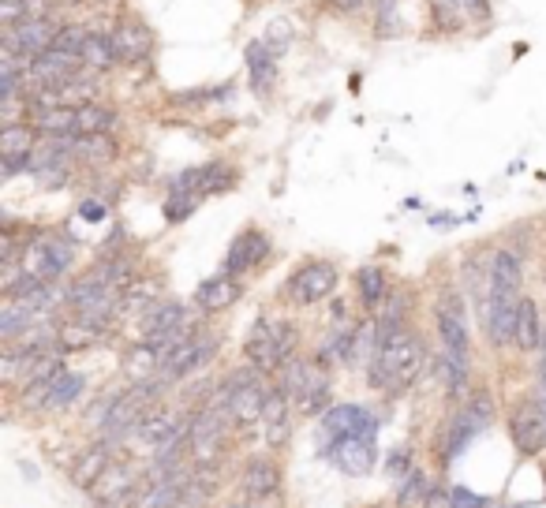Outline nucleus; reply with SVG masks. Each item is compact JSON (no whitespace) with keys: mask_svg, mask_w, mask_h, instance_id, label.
<instances>
[{"mask_svg":"<svg viewBox=\"0 0 546 508\" xmlns=\"http://www.w3.org/2000/svg\"><path fill=\"white\" fill-rule=\"evenodd\" d=\"M423 367H427V344H423V337H416V333L404 325V329H397V333L378 348V355H374V363L367 370H371L374 389H382V393H404V389H412L419 381Z\"/></svg>","mask_w":546,"mask_h":508,"instance_id":"nucleus-2","label":"nucleus"},{"mask_svg":"<svg viewBox=\"0 0 546 508\" xmlns=\"http://www.w3.org/2000/svg\"><path fill=\"white\" fill-rule=\"evenodd\" d=\"M352 284H356V296H360V307H363V311H367V314H378V311H382V303H386V296H389L386 269L360 266V269H356V277H352Z\"/></svg>","mask_w":546,"mask_h":508,"instance_id":"nucleus-24","label":"nucleus"},{"mask_svg":"<svg viewBox=\"0 0 546 508\" xmlns=\"http://www.w3.org/2000/svg\"><path fill=\"white\" fill-rule=\"evenodd\" d=\"M292 415H296V404L292 396L273 381L270 385V396H266V411H262V445L270 452H285L288 441H292Z\"/></svg>","mask_w":546,"mask_h":508,"instance_id":"nucleus-12","label":"nucleus"},{"mask_svg":"<svg viewBox=\"0 0 546 508\" xmlns=\"http://www.w3.org/2000/svg\"><path fill=\"white\" fill-rule=\"evenodd\" d=\"M217 352H221V333H214V329H202V325H191V333H187L184 344H180V348L165 359L161 378L169 381V385H173V381L195 378V374H202V370L214 363Z\"/></svg>","mask_w":546,"mask_h":508,"instance_id":"nucleus-8","label":"nucleus"},{"mask_svg":"<svg viewBox=\"0 0 546 508\" xmlns=\"http://www.w3.org/2000/svg\"><path fill=\"white\" fill-rule=\"evenodd\" d=\"M546 329H543V314H539V303L532 296H520V307H517V344L520 352H539V344H543Z\"/></svg>","mask_w":546,"mask_h":508,"instance_id":"nucleus-26","label":"nucleus"},{"mask_svg":"<svg viewBox=\"0 0 546 508\" xmlns=\"http://www.w3.org/2000/svg\"><path fill=\"white\" fill-rule=\"evenodd\" d=\"M244 57H247V79H251V90H255V94H270L273 79H277V53H273L266 42H251Z\"/></svg>","mask_w":546,"mask_h":508,"instance_id":"nucleus-25","label":"nucleus"},{"mask_svg":"<svg viewBox=\"0 0 546 508\" xmlns=\"http://www.w3.org/2000/svg\"><path fill=\"white\" fill-rule=\"evenodd\" d=\"M273 258V240L262 232V228L247 225L236 240H232L229 254H225V273H232V277H244V273H255V269H262L266 262Z\"/></svg>","mask_w":546,"mask_h":508,"instance_id":"nucleus-13","label":"nucleus"},{"mask_svg":"<svg viewBox=\"0 0 546 508\" xmlns=\"http://www.w3.org/2000/svg\"><path fill=\"white\" fill-rule=\"evenodd\" d=\"M517 307L520 299H498V296H487V303H483L487 337L494 348H505V344H513V337H517Z\"/></svg>","mask_w":546,"mask_h":508,"instance_id":"nucleus-21","label":"nucleus"},{"mask_svg":"<svg viewBox=\"0 0 546 508\" xmlns=\"http://www.w3.org/2000/svg\"><path fill=\"white\" fill-rule=\"evenodd\" d=\"M337 281H341V273H337L333 262H326V258H311V262H303V266L292 269V277L285 281V299L288 303H296V307H315L322 299H330Z\"/></svg>","mask_w":546,"mask_h":508,"instance_id":"nucleus-9","label":"nucleus"},{"mask_svg":"<svg viewBox=\"0 0 546 508\" xmlns=\"http://www.w3.org/2000/svg\"><path fill=\"white\" fill-rule=\"evenodd\" d=\"M266 45H270L277 57L292 45V27H288V19H273L270 27H266Z\"/></svg>","mask_w":546,"mask_h":508,"instance_id":"nucleus-39","label":"nucleus"},{"mask_svg":"<svg viewBox=\"0 0 546 508\" xmlns=\"http://www.w3.org/2000/svg\"><path fill=\"white\" fill-rule=\"evenodd\" d=\"M139 475H135V467L131 464H113L105 475H101L94 486H90V497L98 501V505H109L113 497H120L124 490H131V486H139Z\"/></svg>","mask_w":546,"mask_h":508,"instance_id":"nucleus-30","label":"nucleus"},{"mask_svg":"<svg viewBox=\"0 0 546 508\" xmlns=\"http://www.w3.org/2000/svg\"><path fill=\"white\" fill-rule=\"evenodd\" d=\"M232 419L221 404H199L191 411V426H187V456L191 467H214L221 460V452L229 445Z\"/></svg>","mask_w":546,"mask_h":508,"instance_id":"nucleus-6","label":"nucleus"},{"mask_svg":"<svg viewBox=\"0 0 546 508\" xmlns=\"http://www.w3.org/2000/svg\"><path fill=\"white\" fill-rule=\"evenodd\" d=\"M72 157L87 161V165H105L116 157L113 135H72Z\"/></svg>","mask_w":546,"mask_h":508,"instance_id":"nucleus-32","label":"nucleus"},{"mask_svg":"<svg viewBox=\"0 0 546 508\" xmlns=\"http://www.w3.org/2000/svg\"><path fill=\"white\" fill-rule=\"evenodd\" d=\"M87 27H60L57 34V45L53 49H60V53H72V57H83V45H87Z\"/></svg>","mask_w":546,"mask_h":508,"instance_id":"nucleus-38","label":"nucleus"},{"mask_svg":"<svg viewBox=\"0 0 546 508\" xmlns=\"http://www.w3.org/2000/svg\"><path fill=\"white\" fill-rule=\"evenodd\" d=\"M225 508H247V505H240V501H236V505H225Z\"/></svg>","mask_w":546,"mask_h":508,"instance_id":"nucleus-45","label":"nucleus"},{"mask_svg":"<svg viewBox=\"0 0 546 508\" xmlns=\"http://www.w3.org/2000/svg\"><path fill=\"white\" fill-rule=\"evenodd\" d=\"M38 142H42V131L30 124V120L0 127V169H4V176H15V172L23 169L30 172Z\"/></svg>","mask_w":546,"mask_h":508,"instance_id":"nucleus-11","label":"nucleus"},{"mask_svg":"<svg viewBox=\"0 0 546 508\" xmlns=\"http://www.w3.org/2000/svg\"><path fill=\"white\" fill-rule=\"evenodd\" d=\"M438 337H442V374L453 396L468 393L472 381V329H468V311L457 292H446L434 307Z\"/></svg>","mask_w":546,"mask_h":508,"instance_id":"nucleus-1","label":"nucleus"},{"mask_svg":"<svg viewBox=\"0 0 546 508\" xmlns=\"http://www.w3.org/2000/svg\"><path fill=\"white\" fill-rule=\"evenodd\" d=\"M494 423V400H490V393H479L464 404V408L449 419V426H446V434H442V441H438V460H442V467H449L453 460H457L460 452L468 449L487 426Z\"/></svg>","mask_w":546,"mask_h":508,"instance_id":"nucleus-7","label":"nucleus"},{"mask_svg":"<svg viewBox=\"0 0 546 508\" xmlns=\"http://www.w3.org/2000/svg\"><path fill=\"white\" fill-rule=\"evenodd\" d=\"M60 23L49 15H34V19H19L15 27H4V49L19 53L23 60H38L57 45Z\"/></svg>","mask_w":546,"mask_h":508,"instance_id":"nucleus-10","label":"nucleus"},{"mask_svg":"<svg viewBox=\"0 0 546 508\" xmlns=\"http://www.w3.org/2000/svg\"><path fill=\"white\" fill-rule=\"evenodd\" d=\"M524 266H520V254L502 247V251L490 258V269H487V296H498V299H520L524 292Z\"/></svg>","mask_w":546,"mask_h":508,"instance_id":"nucleus-19","label":"nucleus"},{"mask_svg":"<svg viewBox=\"0 0 546 508\" xmlns=\"http://www.w3.org/2000/svg\"><path fill=\"white\" fill-rule=\"evenodd\" d=\"M431 490H434V482L427 479V471H423V467H412V471H408V475L401 479V490H397V505H401V508L423 505Z\"/></svg>","mask_w":546,"mask_h":508,"instance_id":"nucleus-36","label":"nucleus"},{"mask_svg":"<svg viewBox=\"0 0 546 508\" xmlns=\"http://www.w3.org/2000/svg\"><path fill=\"white\" fill-rule=\"evenodd\" d=\"M199 195H176V191H169V198H165V221L169 225H180V221H187L191 213L199 210Z\"/></svg>","mask_w":546,"mask_h":508,"instance_id":"nucleus-37","label":"nucleus"},{"mask_svg":"<svg viewBox=\"0 0 546 508\" xmlns=\"http://www.w3.org/2000/svg\"><path fill=\"white\" fill-rule=\"evenodd\" d=\"M277 385L292 396L296 415H303V419H322V415L333 408L330 367H322L318 359H300V355H292L285 367L277 370Z\"/></svg>","mask_w":546,"mask_h":508,"instance_id":"nucleus-3","label":"nucleus"},{"mask_svg":"<svg viewBox=\"0 0 546 508\" xmlns=\"http://www.w3.org/2000/svg\"><path fill=\"white\" fill-rule=\"evenodd\" d=\"M449 497H453V508H490V497L472 494L468 486H449Z\"/></svg>","mask_w":546,"mask_h":508,"instance_id":"nucleus-40","label":"nucleus"},{"mask_svg":"<svg viewBox=\"0 0 546 508\" xmlns=\"http://www.w3.org/2000/svg\"><path fill=\"white\" fill-rule=\"evenodd\" d=\"M101 325L87 322V318H79V314H68L64 322H60V352H87V348H94L101 340Z\"/></svg>","mask_w":546,"mask_h":508,"instance_id":"nucleus-28","label":"nucleus"},{"mask_svg":"<svg viewBox=\"0 0 546 508\" xmlns=\"http://www.w3.org/2000/svg\"><path fill=\"white\" fill-rule=\"evenodd\" d=\"M457 4H464V8H472V12H483V4H487V0H457Z\"/></svg>","mask_w":546,"mask_h":508,"instance_id":"nucleus-44","label":"nucleus"},{"mask_svg":"<svg viewBox=\"0 0 546 508\" xmlns=\"http://www.w3.org/2000/svg\"><path fill=\"white\" fill-rule=\"evenodd\" d=\"M509 438H513L520 456H539L546 449V411L539 400H524L509 415Z\"/></svg>","mask_w":546,"mask_h":508,"instance_id":"nucleus-17","label":"nucleus"},{"mask_svg":"<svg viewBox=\"0 0 546 508\" xmlns=\"http://www.w3.org/2000/svg\"><path fill=\"white\" fill-rule=\"evenodd\" d=\"M386 471L389 475H397V479H404V475H408V471H412V456H408V452H393V456H389L386 460Z\"/></svg>","mask_w":546,"mask_h":508,"instance_id":"nucleus-42","label":"nucleus"},{"mask_svg":"<svg viewBox=\"0 0 546 508\" xmlns=\"http://www.w3.org/2000/svg\"><path fill=\"white\" fill-rule=\"evenodd\" d=\"M105 202H98V198H87V202H79V217L83 221H90V225H98V221H105Z\"/></svg>","mask_w":546,"mask_h":508,"instance_id":"nucleus-41","label":"nucleus"},{"mask_svg":"<svg viewBox=\"0 0 546 508\" xmlns=\"http://www.w3.org/2000/svg\"><path fill=\"white\" fill-rule=\"evenodd\" d=\"M322 441H345V438H374L378 434V419H374L371 411L360 408V404H337L322 415Z\"/></svg>","mask_w":546,"mask_h":508,"instance_id":"nucleus-15","label":"nucleus"},{"mask_svg":"<svg viewBox=\"0 0 546 508\" xmlns=\"http://www.w3.org/2000/svg\"><path fill=\"white\" fill-rule=\"evenodd\" d=\"M296 344H300V329L285 318H266L262 314L259 322L251 325V333L244 340V355L251 367H259L262 374H277L288 359L296 355Z\"/></svg>","mask_w":546,"mask_h":508,"instance_id":"nucleus-5","label":"nucleus"},{"mask_svg":"<svg viewBox=\"0 0 546 508\" xmlns=\"http://www.w3.org/2000/svg\"><path fill=\"white\" fill-rule=\"evenodd\" d=\"M240 296H244V284H240V277H232V273H214V277H206V281L195 288V311L199 314H221L229 311L232 303H240Z\"/></svg>","mask_w":546,"mask_h":508,"instance_id":"nucleus-18","label":"nucleus"},{"mask_svg":"<svg viewBox=\"0 0 546 508\" xmlns=\"http://www.w3.org/2000/svg\"><path fill=\"white\" fill-rule=\"evenodd\" d=\"M109 42H113V53L120 64H143V60H150V53H154V34H150L139 19L116 23Z\"/></svg>","mask_w":546,"mask_h":508,"instance_id":"nucleus-20","label":"nucleus"},{"mask_svg":"<svg viewBox=\"0 0 546 508\" xmlns=\"http://www.w3.org/2000/svg\"><path fill=\"white\" fill-rule=\"evenodd\" d=\"M109 467H113V445H109V441H98V445H90V449H83L75 456V464L68 475H72V486L90 490Z\"/></svg>","mask_w":546,"mask_h":508,"instance_id":"nucleus-22","label":"nucleus"},{"mask_svg":"<svg viewBox=\"0 0 546 508\" xmlns=\"http://www.w3.org/2000/svg\"><path fill=\"white\" fill-rule=\"evenodd\" d=\"M38 322H45V314L38 307H30L27 299H4V307H0V340L8 344V340L23 337Z\"/></svg>","mask_w":546,"mask_h":508,"instance_id":"nucleus-23","label":"nucleus"},{"mask_svg":"<svg viewBox=\"0 0 546 508\" xmlns=\"http://www.w3.org/2000/svg\"><path fill=\"white\" fill-rule=\"evenodd\" d=\"M27 120L38 127L42 135H79V109H72V105H49V109H34Z\"/></svg>","mask_w":546,"mask_h":508,"instance_id":"nucleus-29","label":"nucleus"},{"mask_svg":"<svg viewBox=\"0 0 546 508\" xmlns=\"http://www.w3.org/2000/svg\"><path fill=\"white\" fill-rule=\"evenodd\" d=\"M87 374H79V370H64L57 381H53V389L45 396V411H68L79 400V396L87 393Z\"/></svg>","mask_w":546,"mask_h":508,"instance_id":"nucleus-31","label":"nucleus"},{"mask_svg":"<svg viewBox=\"0 0 546 508\" xmlns=\"http://www.w3.org/2000/svg\"><path fill=\"white\" fill-rule=\"evenodd\" d=\"M281 482H285V475H281V464L273 460L270 449L251 456L244 464V471H240V490H244V497L251 505H262V501L281 497Z\"/></svg>","mask_w":546,"mask_h":508,"instance_id":"nucleus-14","label":"nucleus"},{"mask_svg":"<svg viewBox=\"0 0 546 508\" xmlns=\"http://www.w3.org/2000/svg\"><path fill=\"white\" fill-rule=\"evenodd\" d=\"M45 240V281H60L75 266V240L68 232H42Z\"/></svg>","mask_w":546,"mask_h":508,"instance_id":"nucleus-27","label":"nucleus"},{"mask_svg":"<svg viewBox=\"0 0 546 508\" xmlns=\"http://www.w3.org/2000/svg\"><path fill=\"white\" fill-rule=\"evenodd\" d=\"M83 64L87 71H109L116 68L120 60L113 53V42H109V34H98V30H90L87 34V45H83Z\"/></svg>","mask_w":546,"mask_h":508,"instance_id":"nucleus-33","label":"nucleus"},{"mask_svg":"<svg viewBox=\"0 0 546 508\" xmlns=\"http://www.w3.org/2000/svg\"><path fill=\"white\" fill-rule=\"evenodd\" d=\"M120 124L116 120L113 109H105V105H79V135H113V127Z\"/></svg>","mask_w":546,"mask_h":508,"instance_id":"nucleus-34","label":"nucleus"},{"mask_svg":"<svg viewBox=\"0 0 546 508\" xmlns=\"http://www.w3.org/2000/svg\"><path fill=\"white\" fill-rule=\"evenodd\" d=\"M322 456H326L337 471H345L348 479H363V475H371L374 464H378V445H374V438H345V441L322 445Z\"/></svg>","mask_w":546,"mask_h":508,"instance_id":"nucleus-16","label":"nucleus"},{"mask_svg":"<svg viewBox=\"0 0 546 508\" xmlns=\"http://www.w3.org/2000/svg\"><path fill=\"white\" fill-rule=\"evenodd\" d=\"M165 296V281L161 277H146V273H139L135 281L124 288V307H150V303H158V299Z\"/></svg>","mask_w":546,"mask_h":508,"instance_id":"nucleus-35","label":"nucleus"},{"mask_svg":"<svg viewBox=\"0 0 546 508\" xmlns=\"http://www.w3.org/2000/svg\"><path fill=\"white\" fill-rule=\"evenodd\" d=\"M360 4H363V0H333V8H337V12H356Z\"/></svg>","mask_w":546,"mask_h":508,"instance_id":"nucleus-43","label":"nucleus"},{"mask_svg":"<svg viewBox=\"0 0 546 508\" xmlns=\"http://www.w3.org/2000/svg\"><path fill=\"white\" fill-rule=\"evenodd\" d=\"M266 396H270V381L259 367H240L229 370L217 381V404L229 411V419L236 430H251L262 423L266 411Z\"/></svg>","mask_w":546,"mask_h":508,"instance_id":"nucleus-4","label":"nucleus"}]
</instances>
